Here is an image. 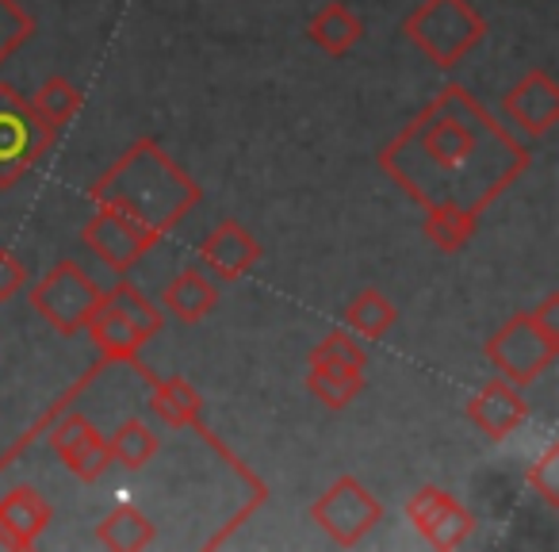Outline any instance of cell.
I'll list each match as a JSON object with an SVG mask.
<instances>
[{
	"label": "cell",
	"mask_w": 559,
	"mask_h": 552,
	"mask_svg": "<svg viewBox=\"0 0 559 552\" xmlns=\"http://www.w3.org/2000/svg\"><path fill=\"white\" fill-rule=\"evenodd\" d=\"M380 169L426 208V238L460 254L479 215L533 165V150L510 134L460 81H449L388 146Z\"/></svg>",
	"instance_id": "cell-1"
},
{
	"label": "cell",
	"mask_w": 559,
	"mask_h": 552,
	"mask_svg": "<svg viewBox=\"0 0 559 552\" xmlns=\"http://www.w3.org/2000/svg\"><path fill=\"white\" fill-rule=\"evenodd\" d=\"M88 200L96 211L81 226V242L116 277H127L200 208L203 188L154 139H139L88 185Z\"/></svg>",
	"instance_id": "cell-2"
},
{
	"label": "cell",
	"mask_w": 559,
	"mask_h": 552,
	"mask_svg": "<svg viewBox=\"0 0 559 552\" xmlns=\"http://www.w3.org/2000/svg\"><path fill=\"white\" fill-rule=\"evenodd\" d=\"M399 32L437 66V70H456L483 39H487V20L472 0H421L418 9L399 24Z\"/></svg>",
	"instance_id": "cell-3"
},
{
	"label": "cell",
	"mask_w": 559,
	"mask_h": 552,
	"mask_svg": "<svg viewBox=\"0 0 559 552\" xmlns=\"http://www.w3.org/2000/svg\"><path fill=\"white\" fill-rule=\"evenodd\" d=\"M483 357L490 361L495 376L510 380L513 388H533L559 361V330L540 327L533 312H518L487 338Z\"/></svg>",
	"instance_id": "cell-4"
},
{
	"label": "cell",
	"mask_w": 559,
	"mask_h": 552,
	"mask_svg": "<svg viewBox=\"0 0 559 552\" xmlns=\"http://www.w3.org/2000/svg\"><path fill=\"white\" fill-rule=\"evenodd\" d=\"M27 304L39 319H47L50 327L62 338H78L85 334L88 319L100 312L104 304V289L85 272V265L62 257L58 265H50L39 281L27 292Z\"/></svg>",
	"instance_id": "cell-5"
},
{
	"label": "cell",
	"mask_w": 559,
	"mask_h": 552,
	"mask_svg": "<svg viewBox=\"0 0 559 552\" xmlns=\"http://www.w3.org/2000/svg\"><path fill=\"white\" fill-rule=\"evenodd\" d=\"M55 142L58 134L43 124L32 101L12 81H0V188H16Z\"/></svg>",
	"instance_id": "cell-6"
},
{
	"label": "cell",
	"mask_w": 559,
	"mask_h": 552,
	"mask_svg": "<svg viewBox=\"0 0 559 552\" xmlns=\"http://www.w3.org/2000/svg\"><path fill=\"white\" fill-rule=\"evenodd\" d=\"M311 518L337 549H357V544L383 521V503L357 480V475H337V480L311 503Z\"/></svg>",
	"instance_id": "cell-7"
},
{
	"label": "cell",
	"mask_w": 559,
	"mask_h": 552,
	"mask_svg": "<svg viewBox=\"0 0 559 552\" xmlns=\"http://www.w3.org/2000/svg\"><path fill=\"white\" fill-rule=\"evenodd\" d=\"M502 111L521 134L528 139H544L551 134V127L559 124V81L548 70H528L506 89Z\"/></svg>",
	"instance_id": "cell-8"
},
{
	"label": "cell",
	"mask_w": 559,
	"mask_h": 552,
	"mask_svg": "<svg viewBox=\"0 0 559 552\" xmlns=\"http://www.w3.org/2000/svg\"><path fill=\"white\" fill-rule=\"evenodd\" d=\"M50 449L58 453L66 472H73L81 483H96L111 468L108 437H104L85 414H66V419L50 430Z\"/></svg>",
	"instance_id": "cell-9"
},
{
	"label": "cell",
	"mask_w": 559,
	"mask_h": 552,
	"mask_svg": "<svg viewBox=\"0 0 559 552\" xmlns=\"http://www.w3.org/2000/svg\"><path fill=\"white\" fill-rule=\"evenodd\" d=\"M261 254H264V246L238 223V219H223V223L211 226L207 238L200 242V269L211 272L215 281L234 284L253 272Z\"/></svg>",
	"instance_id": "cell-10"
},
{
	"label": "cell",
	"mask_w": 559,
	"mask_h": 552,
	"mask_svg": "<svg viewBox=\"0 0 559 552\" xmlns=\"http://www.w3.org/2000/svg\"><path fill=\"white\" fill-rule=\"evenodd\" d=\"M464 414L487 442H506V437L528 419V403H525V396H521V388H513L502 376H490V380L467 399Z\"/></svg>",
	"instance_id": "cell-11"
},
{
	"label": "cell",
	"mask_w": 559,
	"mask_h": 552,
	"mask_svg": "<svg viewBox=\"0 0 559 552\" xmlns=\"http://www.w3.org/2000/svg\"><path fill=\"white\" fill-rule=\"evenodd\" d=\"M50 521H55V506L32 483H16L0 495V544H9L16 552L35 549V541L47 533Z\"/></svg>",
	"instance_id": "cell-12"
},
{
	"label": "cell",
	"mask_w": 559,
	"mask_h": 552,
	"mask_svg": "<svg viewBox=\"0 0 559 552\" xmlns=\"http://www.w3.org/2000/svg\"><path fill=\"white\" fill-rule=\"evenodd\" d=\"M215 304H218V289H215V281H211L207 272L200 269V265H192V269H180L162 292V307L177 322H185V327L203 322L211 312H215Z\"/></svg>",
	"instance_id": "cell-13"
},
{
	"label": "cell",
	"mask_w": 559,
	"mask_h": 552,
	"mask_svg": "<svg viewBox=\"0 0 559 552\" xmlns=\"http://www.w3.org/2000/svg\"><path fill=\"white\" fill-rule=\"evenodd\" d=\"M307 39H311L322 55L345 58L360 39H365V20H360L349 4H342V0H330V4H322V9L311 16Z\"/></svg>",
	"instance_id": "cell-14"
},
{
	"label": "cell",
	"mask_w": 559,
	"mask_h": 552,
	"mask_svg": "<svg viewBox=\"0 0 559 552\" xmlns=\"http://www.w3.org/2000/svg\"><path fill=\"white\" fill-rule=\"evenodd\" d=\"M85 334H88V342L96 345V353H100L104 361H127V365L142 368L139 353H142V345H146V342H142L139 330H134L131 322H127L123 315L108 304V300H104L100 312L88 319Z\"/></svg>",
	"instance_id": "cell-15"
},
{
	"label": "cell",
	"mask_w": 559,
	"mask_h": 552,
	"mask_svg": "<svg viewBox=\"0 0 559 552\" xmlns=\"http://www.w3.org/2000/svg\"><path fill=\"white\" fill-rule=\"evenodd\" d=\"M150 384V411L173 430H185V426H195L200 422V411H203V399L185 376H169V380H157L154 373L139 368Z\"/></svg>",
	"instance_id": "cell-16"
},
{
	"label": "cell",
	"mask_w": 559,
	"mask_h": 552,
	"mask_svg": "<svg viewBox=\"0 0 559 552\" xmlns=\"http://www.w3.org/2000/svg\"><path fill=\"white\" fill-rule=\"evenodd\" d=\"M365 388H368L365 368L322 365V361H311V368H307V391H311L326 411H345V407H353L365 396Z\"/></svg>",
	"instance_id": "cell-17"
},
{
	"label": "cell",
	"mask_w": 559,
	"mask_h": 552,
	"mask_svg": "<svg viewBox=\"0 0 559 552\" xmlns=\"http://www.w3.org/2000/svg\"><path fill=\"white\" fill-rule=\"evenodd\" d=\"M154 537H157L154 521L134 503H116L100 518V526H96V541L111 552H142L154 544Z\"/></svg>",
	"instance_id": "cell-18"
},
{
	"label": "cell",
	"mask_w": 559,
	"mask_h": 552,
	"mask_svg": "<svg viewBox=\"0 0 559 552\" xmlns=\"http://www.w3.org/2000/svg\"><path fill=\"white\" fill-rule=\"evenodd\" d=\"M27 101H32V108L39 111V119L55 134H62V127H70L73 119L81 116V108H85V93H81L70 78H62V73L43 81V85L35 89V96H27Z\"/></svg>",
	"instance_id": "cell-19"
},
{
	"label": "cell",
	"mask_w": 559,
	"mask_h": 552,
	"mask_svg": "<svg viewBox=\"0 0 559 552\" xmlns=\"http://www.w3.org/2000/svg\"><path fill=\"white\" fill-rule=\"evenodd\" d=\"M345 322H349L353 334L368 338V342H380L399 322V307L391 304L380 289H360L357 296L345 304Z\"/></svg>",
	"instance_id": "cell-20"
},
{
	"label": "cell",
	"mask_w": 559,
	"mask_h": 552,
	"mask_svg": "<svg viewBox=\"0 0 559 552\" xmlns=\"http://www.w3.org/2000/svg\"><path fill=\"white\" fill-rule=\"evenodd\" d=\"M104 300H108V304L116 307V312L123 315V319L131 322L134 330H139L142 342H154V338L162 334V327H165L162 307L150 304V300L142 296V289H134V284L127 281V277H119L116 289L104 292Z\"/></svg>",
	"instance_id": "cell-21"
},
{
	"label": "cell",
	"mask_w": 559,
	"mask_h": 552,
	"mask_svg": "<svg viewBox=\"0 0 559 552\" xmlns=\"http://www.w3.org/2000/svg\"><path fill=\"white\" fill-rule=\"evenodd\" d=\"M111 449V465L127 468V472H142L150 460L157 457V434L139 419H127L116 434L108 437Z\"/></svg>",
	"instance_id": "cell-22"
},
{
	"label": "cell",
	"mask_w": 559,
	"mask_h": 552,
	"mask_svg": "<svg viewBox=\"0 0 559 552\" xmlns=\"http://www.w3.org/2000/svg\"><path fill=\"white\" fill-rule=\"evenodd\" d=\"M475 533V514L467 510L460 498H444V506L433 514V521L426 526V533H421V541L429 544V549H441V552H452L460 549V544L467 541V537Z\"/></svg>",
	"instance_id": "cell-23"
},
{
	"label": "cell",
	"mask_w": 559,
	"mask_h": 552,
	"mask_svg": "<svg viewBox=\"0 0 559 552\" xmlns=\"http://www.w3.org/2000/svg\"><path fill=\"white\" fill-rule=\"evenodd\" d=\"M311 361H322V365H353V368H368V350L360 345V338L353 330H330L322 342H314Z\"/></svg>",
	"instance_id": "cell-24"
},
{
	"label": "cell",
	"mask_w": 559,
	"mask_h": 552,
	"mask_svg": "<svg viewBox=\"0 0 559 552\" xmlns=\"http://www.w3.org/2000/svg\"><path fill=\"white\" fill-rule=\"evenodd\" d=\"M35 35V20L20 0H0V66L9 62L16 50H24Z\"/></svg>",
	"instance_id": "cell-25"
},
{
	"label": "cell",
	"mask_w": 559,
	"mask_h": 552,
	"mask_svg": "<svg viewBox=\"0 0 559 552\" xmlns=\"http://www.w3.org/2000/svg\"><path fill=\"white\" fill-rule=\"evenodd\" d=\"M525 480L551 510H559V445H548V449L540 453V460L528 468Z\"/></svg>",
	"instance_id": "cell-26"
},
{
	"label": "cell",
	"mask_w": 559,
	"mask_h": 552,
	"mask_svg": "<svg viewBox=\"0 0 559 552\" xmlns=\"http://www.w3.org/2000/svg\"><path fill=\"white\" fill-rule=\"evenodd\" d=\"M444 498H449V491H441V488H418L411 495V503H406V521L418 529V537L426 533V526L433 521V514L444 506Z\"/></svg>",
	"instance_id": "cell-27"
},
{
	"label": "cell",
	"mask_w": 559,
	"mask_h": 552,
	"mask_svg": "<svg viewBox=\"0 0 559 552\" xmlns=\"http://www.w3.org/2000/svg\"><path fill=\"white\" fill-rule=\"evenodd\" d=\"M24 289H27V269H24V261H20V257L12 254V249L0 246V304L16 300Z\"/></svg>",
	"instance_id": "cell-28"
}]
</instances>
